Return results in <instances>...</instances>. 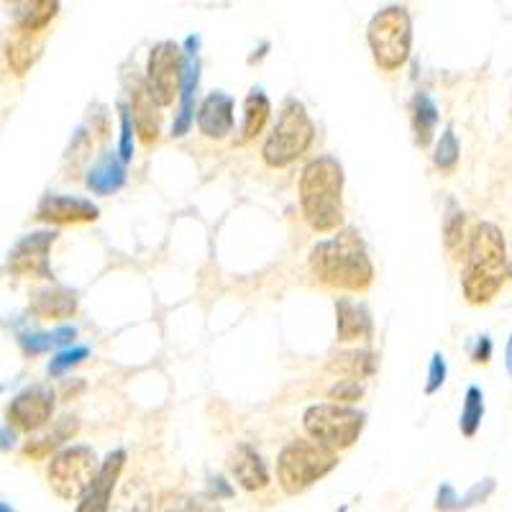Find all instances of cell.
Instances as JSON below:
<instances>
[{
  "mask_svg": "<svg viewBox=\"0 0 512 512\" xmlns=\"http://www.w3.org/2000/svg\"><path fill=\"white\" fill-rule=\"evenodd\" d=\"M123 182H126V162L121 157H116V154L100 157L88 172V190H93L95 195L118 192L123 187Z\"/></svg>",
  "mask_w": 512,
  "mask_h": 512,
  "instance_id": "obj_21",
  "label": "cell"
},
{
  "mask_svg": "<svg viewBox=\"0 0 512 512\" xmlns=\"http://www.w3.org/2000/svg\"><path fill=\"white\" fill-rule=\"evenodd\" d=\"M507 280H512V256L507 259Z\"/></svg>",
  "mask_w": 512,
  "mask_h": 512,
  "instance_id": "obj_36",
  "label": "cell"
},
{
  "mask_svg": "<svg viewBox=\"0 0 512 512\" xmlns=\"http://www.w3.org/2000/svg\"><path fill=\"white\" fill-rule=\"evenodd\" d=\"M446 359H443V354H433V361H431V369H428V384H425V395H436L438 390L443 387V382H446Z\"/></svg>",
  "mask_w": 512,
  "mask_h": 512,
  "instance_id": "obj_33",
  "label": "cell"
},
{
  "mask_svg": "<svg viewBox=\"0 0 512 512\" xmlns=\"http://www.w3.org/2000/svg\"><path fill=\"white\" fill-rule=\"evenodd\" d=\"M459 139H456L454 128H446L441 134V139H438L436 144V154H433V162H436V167L441 169V172H454L456 164H459Z\"/></svg>",
  "mask_w": 512,
  "mask_h": 512,
  "instance_id": "obj_29",
  "label": "cell"
},
{
  "mask_svg": "<svg viewBox=\"0 0 512 512\" xmlns=\"http://www.w3.org/2000/svg\"><path fill=\"white\" fill-rule=\"evenodd\" d=\"M507 244L502 228L482 221L474 226L464 251L461 292L469 305H489L507 282Z\"/></svg>",
  "mask_w": 512,
  "mask_h": 512,
  "instance_id": "obj_2",
  "label": "cell"
},
{
  "mask_svg": "<svg viewBox=\"0 0 512 512\" xmlns=\"http://www.w3.org/2000/svg\"><path fill=\"white\" fill-rule=\"evenodd\" d=\"M57 233L39 231L29 233L26 239L16 244V249L8 256V269L16 277H29V280H52L54 272L49 267V251H52Z\"/></svg>",
  "mask_w": 512,
  "mask_h": 512,
  "instance_id": "obj_10",
  "label": "cell"
},
{
  "mask_svg": "<svg viewBox=\"0 0 512 512\" xmlns=\"http://www.w3.org/2000/svg\"><path fill=\"white\" fill-rule=\"evenodd\" d=\"M185 64V54H182L180 44H175V41H159L157 47L149 52L144 82L162 108L175 105V100L180 98Z\"/></svg>",
  "mask_w": 512,
  "mask_h": 512,
  "instance_id": "obj_9",
  "label": "cell"
},
{
  "mask_svg": "<svg viewBox=\"0 0 512 512\" xmlns=\"http://www.w3.org/2000/svg\"><path fill=\"white\" fill-rule=\"evenodd\" d=\"M336 466L338 451L323 446L315 438H297L282 448L277 459V482L285 495H303L305 489L331 474Z\"/></svg>",
  "mask_w": 512,
  "mask_h": 512,
  "instance_id": "obj_4",
  "label": "cell"
},
{
  "mask_svg": "<svg viewBox=\"0 0 512 512\" xmlns=\"http://www.w3.org/2000/svg\"><path fill=\"white\" fill-rule=\"evenodd\" d=\"M98 472V456L90 446H70L59 451L49 464V484L62 500L77 502L88 492Z\"/></svg>",
  "mask_w": 512,
  "mask_h": 512,
  "instance_id": "obj_8",
  "label": "cell"
},
{
  "mask_svg": "<svg viewBox=\"0 0 512 512\" xmlns=\"http://www.w3.org/2000/svg\"><path fill=\"white\" fill-rule=\"evenodd\" d=\"M305 433L333 451H344L359 441L367 415L354 410L351 405L328 402V405H313L303 415Z\"/></svg>",
  "mask_w": 512,
  "mask_h": 512,
  "instance_id": "obj_7",
  "label": "cell"
},
{
  "mask_svg": "<svg viewBox=\"0 0 512 512\" xmlns=\"http://www.w3.org/2000/svg\"><path fill=\"white\" fill-rule=\"evenodd\" d=\"M469 236L472 233L466 231V213L456 205V200H448L446 208V221H443V244H446V251L454 259H464L466 244H469Z\"/></svg>",
  "mask_w": 512,
  "mask_h": 512,
  "instance_id": "obj_24",
  "label": "cell"
},
{
  "mask_svg": "<svg viewBox=\"0 0 512 512\" xmlns=\"http://www.w3.org/2000/svg\"><path fill=\"white\" fill-rule=\"evenodd\" d=\"M484 420V392L479 390L477 384H472L469 390H466L464 397V408H461V420L459 428L466 438H474L479 431V425Z\"/></svg>",
  "mask_w": 512,
  "mask_h": 512,
  "instance_id": "obj_28",
  "label": "cell"
},
{
  "mask_svg": "<svg viewBox=\"0 0 512 512\" xmlns=\"http://www.w3.org/2000/svg\"><path fill=\"white\" fill-rule=\"evenodd\" d=\"M123 466H126V451L123 448H116L111 454L105 456L103 464L98 466V472H95L93 482H90L88 492L82 495L80 512H103L108 510L113 497V489H116L118 479H121Z\"/></svg>",
  "mask_w": 512,
  "mask_h": 512,
  "instance_id": "obj_12",
  "label": "cell"
},
{
  "mask_svg": "<svg viewBox=\"0 0 512 512\" xmlns=\"http://www.w3.org/2000/svg\"><path fill=\"white\" fill-rule=\"evenodd\" d=\"M90 351L85 349V346H77V349H70V351H62V354L57 356V359H52V364H49V374H54V377H59L62 372H67L70 367H75V364H80L85 356H88Z\"/></svg>",
  "mask_w": 512,
  "mask_h": 512,
  "instance_id": "obj_32",
  "label": "cell"
},
{
  "mask_svg": "<svg viewBox=\"0 0 512 512\" xmlns=\"http://www.w3.org/2000/svg\"><path fill=\"white\" fill-rule=\"evenodd\" d=\"M31 313L44 320H64L77 313V297L75 292L64 290V287H47L31 295L29 303Z\"/></svg>",
  "mask_w": 512,
  "mask_h": 512,
  "instance_id": "obj_20",
  "label": "cell"
},
{
  "mask_svg": "<svg viewBox=\"0 0 512 512\" xmlns=\"http://www.w3.org/2000/svg\"><path fill=\"white\" fill-rule=\"evenodd\" d=\"M198 128L208 139H226L233 131V98L226 93H210L198 108Z\"/></svg>",
  "mask_w": 512,
  "mask_h": 512,
  "instance_id": "obj_17",
  "label": "cell"
},
{
  "mask_svg": "<svg viewBox=\"0 0 512 512\" xmlns=\"http://www.w3.org/2000/svg\"><path fill=\"white\" fill-rule=\"evenodd\" d=\"M54 415V392L49 387H29L21 395L13 397L8 405L6 418L8 425H13L16 431L36 433L52 420Z\"/></svg>",
  "mask_w": 512,
  "mask_h": 512,
  "instance_id": "obj_11",
  "label": "cell"
},
{
  "mask_svg": "<svg viewBox=\"0 0 512 512\" xmlns=\"http://www.w3.org/2000/svg\"><path fill=\"white\" fill-rule=\"evenodd\" d=\"M128 100H131V118H134L136 136L144 146H154L159 141V134H162V105L157 103V98L146 88V82L141 80H134Z\"/></svg>",
  "mask_w": 512,
  "mask_h": 512,
  "instance_id": "obj_13",
  "label": "cell"
},
{
  "mask_svg": "<svg viewBox=\"0 0 512 512\" xmlns=\"http://www.w3.org/2000/svg\"><path fill=\"white\" fill-rule=\"evenodd\" d=\"M367 44L379 70H402L413 52V18L408 8L387 6L374 13L367 26Z\"/></svg>",
  "mask_w": 512,
  "mask_h": 512,
  "instance_id": "obj_5",
  "label": "cell"
},
{
  "mask_svg": "<svg viewBox=\"0 0 512 512\" xmlns=\"http://www.w3.org/2000/svg\"><path fill=\"white\" fill-rule=\"evenodd\" d=\"M361 397H364V387L356 379H338L331 387V392H328V400L341 402V405H354Z\"/></svg>",
  "mask_w": 512,
  "mask_h": 512,
  "instance_id": "obj_30",
  "label": "cell"
},
{
  "mask_svg": "<svg viewBox=\"0 0 512 512\" xmlns=\"http://www.w3.org/2000/svg\"><path fill=\"white\" fill-rule=\"evenodd\" d=\"M269 113H272V103H269L267 95L262 90H251L244 103V126H241L239 144H249L251 139L262 134L269 121Z\"/></svg>",
  "mask_w": 512,
  "mask_h": 512,
  "instance_id": "obj_23",
  "label": "cell"
},
{
  "mask_svg": "<svg viewBox=\"0 0 512 512\" xmlns=\"http://www.w3.org/2000/svg\"><path fill=\"white\" fill-rule=\"evenodd\" d=\"M505 367H507V374H510V379H512V333H510V338H507V346H505Z\"/></svg>",
  "mask_w": 512,
  "mask_h": 512,
  "instance_id": "obj_35",
  "label": "cell"
},
{
  "mask_svg": "<svg viewBox=\"0 0 512 512\" xmlns=\"http://www.w3.org/2000/svg\"><path fill=\"white\" fill-rule=\"evenodd\" d=\"M118 154L123 162H131L134 157V118L128 108H121V144H118Z\"/></svg>",
  "mask_w": 512,
  "mask_h": 512,
  "instance_id": "obj_31",
  "label": "cell"
},
{
  "mask_svg": "<svg viewBox=\"0 0 512 512\" xmlns=\"http://www.w3.org/2000/svg\"><path fill=\"white\" fill-rule=\"evenodd\" d=\"M231 472L236 482L246 489V492H262L269 487V472L262 456L256 454L254 448L241 443L231 456Z\"/></svg>",
  "mask_w": 512,
  "mask_h": 512,
  "instance_id": "obj_18",
  "label": "cell"
},
{
  "mask_svg": "<svg viewBox=\"0 0 512 512\" xmlns=\"http://www.w3.org/2000/svg\"><path fill=\"white\" fill-rule=\"evenodd\" d=\"M300 208L308 226L331 233L344 223V167L331 154L315 157L300 175Z\"/></svg>",
  "mask_w": 512,
  "mask_h": 512,
  "instance_id": "obj_3",
  "label": "cell"
},
{
  "mask_svg": "<svg viewBox=\"0 0 512 512\" xmlns=\"http://www.w3.org/2000/svg\"><path fill=\"white\" fill-rule=\"evenodd\" d=\"M77 433V420L75 418H64L59 420L57 428L52 433L41 438H31L24 446V456H31V459H47L49 454H54L64 441H70Z\"/></svg>",
  "mask_w": 512,
  "mask_h": 512,
  "instance_id": "obj_26",
  "label": "cell"
},
{
  "mask_svg": "<svg viewBox=\"0 0 512 512\" xmlns=\"http://www.w3.org/2000/svg\"><path fill=\"white\" fill-rule=\"evenodd\" d=\"M195 88H198V62L190 59L185 64V80H182V105H180V116H177L175 126H172V136H185L192 126V95H195Z\"/></svg>",
  "mask_w": 512,
  "mask_h": 512,
  "instance_id": "obj_27",
  "label": "cell"
},
{
  "mask_svg": "<svg viewBox=\"0 0 512 512\" xmlns=\"http://www.w3.org/2000/svg\"><path fill=\"white\" fill-rule=\"evenodd\" d=\"M374 323L372 313L364 303H354L349 297L336 300V338L341 344H359L372 341Z\"/></svg>",
  "mask_w": 512,
  "mask_h": 512,
  "instance_id": "obj_15",
  "label": "cell"
},
{
  "mask_svg": "<svg viewBox=\"0 0 512 512\" xmlns=\"http://www.w3.org/2000/svg\"><path fill=\"white\" fill-rule=\"evenodd\" d=\"M379 367V356L369 349H351L341 351V354L333 356L328 361V374L338 379H356V382H364V379L374 377Z\"/></svg>",
  "mask_w": 512,
  "mask_h": 512,
  "instance_id": "obj_19",
  "label": "cell"
},
{
  "mask_svg": "<svg viewBox=\"0 0 512 512\" xmlns=\"http://www.w3.org/2000/svg\"><path fill=\"white\" fill-rule=\"evenodd\" d=\"M100 210L90 200L67 198V195H47L36 208V221L52 226H75V223L98 221Z\"/></svg>",
  "mask_w": 512,
  "mask_h": 512,
  "instance_id": "obj_14",
  "label": "cell"
},
{
  "mask_svg": "<svg viewBox=\"0 0 512 512\" xmlns=\"http://www.w3.org/2000/svg\"><path fill=\"white\" fill-rule=\"evenodd\" d=\"M41 54V44L36 41V34L31 31H21V29H13V39L8 41L6 47V59H8V67L13 70V75H26V72L34 67V62L39 59Z\"/></svg>",
  "mask_w": 512,
  "mask_h": 512,
  "instance_id": "obj_22",
  "label": "cell"
},
{
  "mask_svg": "<svg viewBox=\"0 0 512 512\" xmlns=\"http://www.w3.org/2000/svg\"><path fill=\"white\" fill-rule=\"evenodd\" d=\"M315 139V123L308 116L305 105L300 100L290 98L282 105L280 118L274 123L272 134L267 136L262 146V159L267 167L282 169L290 167L292 162L303 157L313 146Z\"/></svg>",
  "mask_w": 512,
  "mask_h": 512,
  "instance_id": "obj_6",
  "label": "cell"
},
{
  "mask_svg": "<svg viewBox=\"0 0 512 512\" xmlns=\"http://www.w3.org/2000/svg\"><path fill=\"white\" fill-rule=\"evenodd\" d=\"M3 3L13 21V29L31 31V34L47 29L62 8V0H3Z\"/></svg>",
  "mask_w": 512,
  "mask_h": 512,
  "instance_id": "obj_16",
  "label": "cell"
},
{
  "mask_svg": "<svg viewBox=\"0 0 512 512\" xmlns=\"http://www.w3.org/2000/svg\"><path fill=\"white\" fill-rule=\"evenodd\" d=\"M436 126H438V108L431 98L425 93L415 95L413 100V134H415V144L420 149L425 146H431L433 136H436Z\"/></svg>",
  "mask_w": 512,
  "mask_h": 512,
  "instance_id": "obj_25",
  "label": "cell"
},
{
  "mask_svg": "<svg viewBox=\"0 0 512 512\" xmlns=\"http://www.w3.org/2000/svg\"><path fill=\"white\" fill-rule=\"evenodd\" d=\"M310 272L320 285L341 292H364L374 282V264L361 233L336 228L331 239L318 241L310 251Z\"/></svg>",
  "mask_w": 512,
  "mask_h": 512,
  "instance_id": "obj_1",
  "label": "cell"
},
{
  "mask_svg": "<svg viewBox=\"0 0 512 512\" xmlns=\"http://www.w3.org/2000/svg\"><path fill=\"white\" fill-rule=\"evenodd\" d=\"M492 349H495V346H492V338L489 336H479L477 338V346H474V351H472V361L474 364H489V361H492Z\"/></svg>",
  "mask_w": 512,
  "mask_h": 512,
  "instance_id": "obj_34",
  "label": "cell"
}]
</instances>
